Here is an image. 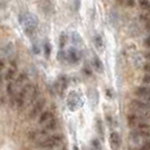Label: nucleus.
<instances>
[{
    "label": "nucleus",
    "instance_id": "f257e3e1",
    "mask_svg": "<svg viewBox=\"0 0 150 150\" xmlns=\"http://www.w3.org/2000/svg\"><path fill=\"white\" fill-rule=\"evenodd\" d=\"M18 19H19L21 25L24 27L25 33L28 36H33V35L36 34V30H38V21L36 16H34L30 13H22L18 16Z\"/></svg>",
    "mask_w": 150,
    "mask_h": 150
},
{
    "label": "nucleus",
    "instance_id": "f03ea898",
    "mask_svg": "<svg viewBox=\"0 0 150 150\" xmlns=\"http://www.w3.org/2000/svg\"><path fill=\"white\" fill-rule=\"evenodd\" d=\"M129 127L132 129V131H140V132H147L150 131V125L146 122V119L132 113L128 116Z\"/></svg>",
    "mask_w": 150,
    "mask_h": 150
},
{
    "label": "nucleus",
    "instance_id": "7ed1b4c3",
    "mask_svg": "<svg viewBox=\"0 0 150 150\" xmlns=\"http://www.w3.org/2000/svg\"><path fill=\"white\" fill-rule=\"evenodd\" d=\"M131 108L133 113L142 116L144 119H150V105L149 103H146L139 99H133L131 102Z\"/></svg>",
    "mask_w": 150,
    "mask_h": 150
},
{
    "label": "nucleus",
    "instance_id": "20e7f679",
    "mask_svg": "<svg viewBox=\"0 0 150 150\" xmlns=\"http://www.w3.org/2000/svg\"><path fill=\"white\" fill-rule=\"evenodd\" d=\"M63 141V137L60 134H54L51 137H47L38 142V147L42 149H54L59 147Z\"/></svg>",
    "mask_w": 150,
    "mask_h": 150
},
{
    "label": "nucleus",
    "instance_id": "39448f33",
    "mask_svg": "<svg viewBox=\"0 0 150 150\" xmlns=\"http://www.w3.org/2000/svg\"><path fill=\"white\" fill-rule=\"evenodd\" d=\"M67 104L70 111H77L83 106V98L77 91H71L67 98Z\"/></svg>",
    "mask_w": 150,
    "mask_h": 150
},
{
    "label": "nucleus",
    "instance_id": "423d86ee",
    "mask_svg": "<svg viewBox=\"0 0 150 150\" xmlns=\"http://www.w3.org/2000/svg\"><path fill=\"white\" fill-rule=\"evenodd\" d=\"M134 94L139 100H142V102H146V103H150V86L138 87L135 89Z\"/></svg>",
    "mask_w": 150,
    "mask_h": 150
},
{
    "label": "nucleus",
    "instance_id": "0eeeda50",
    "mask_svg": "<svg viewBox=\"0 0 150 150\" xmlns=\"http://www.w3.org/2000/svg\"><path fill=\"white\" fill-rule=\"evenodd\" d=\"M67 54H68V61L70 62V63H72V64H75V63H78L80 59H81V54H80V51L76 47V46H71V47H69L67 51Z\"/></svg>",
    "mask_w": 150,
    "mask_h": 150
},
{
    "label": "nucleus",
    "instance_id": "6e6552de",
    "mask_svg": "<svg viewBox=\"0 0 150 150\" xmlns=\"http://www.w3.org/2000/svg\"><path fill=\"white\" fill-rule=\"evenodd\" d=\"M44 105H45L44 99H38V100H36V102H35V104H34L33 107H32V110H30V119L36 117L38 114L42 112V110H43Z\"/></svg>",
    "mask_w": 150,
    "mask_h": 150
},
{
    "label": "nucleus",
    "instance_id": "1a4fd4ad",
    "mask_svg": "<svg viewBox=\"0 0 150 150\" xmlns=\"http://www.w3.org/2000/svg\"><path fill=\"white\" fill-rule=\"evenodd\" d=\"M67 87H68L67 76H64V75L60 76L59 79H58V81H57V83H55V88H57V90H58L59 93H62Z\"/></svg>",
    "mask_w": 150,
    "mask_h": 150
},
{
    "label": "nucleus",
    "instance_id": "9d476101",
    "mask_svg": "<svg viewBox=\"0 0 150 150\" xmlns=\"http://www.w3.org/2000/svg\"><path fill=\"white\" fill-rule=\"evenodd\" d=\"M110 141H111V146L114 150H119L121 144V138L117 132H112L110 135Z\"/></svg>",
    "mask_w": 150,
    "mask_h": 150
},
{
    "label": "nucleus",
    "instance_id": "9b49d317",
    "mask_svg": "<svg viewBox=\"0 0 150 150\" xmlns=\"http://www.w3.org/2000/svg\"><path fill=\"white\" fill-rule=\"evenodd\" d=\"M53 114L51 112H49V111H46V112H43L41 115H40V119H38V122H40V124H47V123H50L51 121H53Z\"/></svg>",
    "mask_w": 150,
    "mask_h": 150
},
{
    "label": "nucleus",
    "instance_id": "f8f14e48",
    "mask_svg": "<svg viewBox=\"0 0 150 150\" xmlns=\"http://www.w3.org/2000/svg\"><path fill=\"white\" fill-rule=\"evenodd\" d=\"M93 41H94V45H95V47L97 49L98 51H104V41H103V38L102 36L99 35V34H96L94 38H93Z\"/></svg>",
    "mask_w": 150,
    "mask_h": 150
},
{
    "label": "nucleus",
    "instance_id": "ddd939ff",
    "mask_svg": "<svg viewBox=\"0 0 150 150\" xmlns=\"http://www.w3.org/2000/svg\"><path fill=\"white\" fill-rule=\"evenodd\" d=\"M14 52H15V47H14V45L11 44V43H7V44L2 47V53H4V55H6L7 58L13 57Z\"/></svg>",
    "mask_w": 150,
    "mask_h": 150
},
{
    "label": "nucleus",
    "instance_id": "4468645a",
    "mask_svg": "<svg viewBox=\"0 0 150 150\" xmlns=\"http://www.w3.org/2000/svg\"><path fill=\"white\" fill-rule=\"evenodd\" d=\"M15 77H16V68L15 67L9 68L7 71L5 72V75H4V78H5L6 80H8L9 83L13 81V80L15 79Z\"/></svg>",
    "mask_w": 150,
    "mask_h": 150
},
{
    "label": "nucleus",
    "instance_id": "2eb2a0df",
    "mask_svg": "<svg viewBox=\"0 0 150 150\" xmlns=\"http://www.w3.org/2000/svg\"><path fill=\"white\" fill-rule=\"evenodd\" d=\"M93 64H94V67L96 69V71L103 72V70H104V64H103V62L100 61V59L98 58L97 55L94 57V59H93Z\"/></svg>",
    "mask_w": 150,
    "mask_h": 150
},
{
    "label": "nucleus",
    "instance_id": "dca6fc26",
    "mask_svg": "<svg viewBox=\"0 0 150 150\" xmlns=\"http://www.w3.org/2000/svg\"><path fill=\"white\" fill-rule=\"evenodd\" d=\"M71 41H72V43L75 45H80L81 44V36L77 33V32H72V34H71Z\"/></svg>",
    "mask_w": 150,
    "mask_h": 150
},
{
    "label": "nucleus",
    "instance_id": "f3484780",
    "mask_svg": "<svg viewBox=\"0 0 150 150\" xmlns=\"http://www.w3.org/2000/svg\"><path fill=\"white\" fill-rule=\"evenodd\" d=\"M139 6L143 11H150V1L149 0H139Z\"/></svg>",
    "mask_w": 150,
    "mask_h": 150
},
{
    "label": "nucleus",
    "instance_id": "a211bd4d",
    "mask_svg": "<svg viewBox=\"0 0 150 150\" xmlns=\"http://www.w3.org/2000/svg\"><path fill=\"white\" fill-rule=\"evenodd\" d=\"M68 42V35L67 33H61L60 34V41H59V44H60V50H62L64 47V45L67 44Z\"/></svg>",
    "mask_w": 150,
    "mask_h": 150
},
{
    "label": "nucleus",
    "instance_id": "6ab92c4d",
    "mask_svg": "<svg viewBox=\"0 0 150 150\" xmlns=\"http://www.w3.org/2000/svg\"><path fill=\"white\" fill-rule=\"evenodd\" d=\"M58 60L60 61L61 63H63V62H67L68 61V54L67 52H64L63 50H60L59 53H58Z\"/></svg>",
    "mask_w": 150,
    "mask_h": 150
},
{
    "label": "nucleus",
    "instance_id": "aec40b11",
    "mask_svg": "<svg viewBox=\"0 0 150 150\" xmlns=\"http://www.w3.org/2000/svg\"><path fill=\"white\" fill-rule=\"evenodd\" d=\"M44 54L46 59H49L50 55H51V44L49 42H45L44 43Z\"/></svg>",
    "mask_w": 150,
    "mask_h": 150
},
{
    "label": "nucleus",
    "instance_id": "412c9836",
    "mask_svg": "<svg viewBox=\"0 0 150 150\" xmlns=\"http://www.w3.org/2000/svg\"><path fill=\"white\" fill-rule=\"evenodd\" d=\"M140 19H141V22H143L144 24L150 22V11H143V13H141Z\"/></svg>",
    "mask_w": 150,
    "mask_h": 150
},
{
    "label": "nucleus",
    "instance_id": "4be33fe9",
    "mask_svg": "<svg viewBox=\"0 0 150 150\" xmlns=\"http://www.w3.org/2000/svg\"><path fill=\"white\" fill-rule=\"evenodd\" d=\"M142 83L146 86H150V74L149 75H146L142 78Z\"/></svg>",
    "mask_w": 150,
    "mask_h": 150
},
{
    "label": "nucleus",
    "instance_id": "5701e85b",
    "mask_svg": "<svg viewBox=\"0 0 150 150\" xmlns=\"http://www.w3.org/2000/svg\"><path fill=\"white\" fill-rule=\"evenodd\" d=\"M139 150H150V141H146L141 144L140 149Z\"/></svg>",
    "mask_w": 150,
    "mask_h": 150
},
{
    "label": "nucleus",
    "instance_id": "b1692460",
    "mask_svg": "<svg viewBox=\"0 0 150 150\" xmlns=\"http://www.w3.org/2000/svg\"><path fill=\"white\" fill-rule=\"evenodd\" d=\"M143 70H144L146 72L150 74V62H149V63H146V64L143 66Z\"/></svg>",
    "mask_w": 150,
    "mask_h": 150
},
{
    "label": "nucleus",
    "instance_id": "393cba45",
    "mask_svg": "<svg viewBox=\"0 0 150 150\" xmlns=\"http://www.w3.org/2000/svg\"><path fill=\"white\" fill-rule=\"evenodd\" d=\"M79 6H80V0H75V10L76 11L79 10Z\"/></svg>",
    "mask_w": 150,
    "mask_h": 150
},
{
    "label": "nucleus",
    "instance_id": "a878e982",
    "mask_svg": "<svg viewBox=\"0 0 150 150\" xmlns=\"http://www.w3.org/2000/svg\"><path fill=\"white\" fill-rule=\"evenodd\" d=\"M127 5L129 7H133L134 6V0H127Z\"/></svg>",
    "mask_w": 150,
    "mask_h": 150
},
{
    "label": "nucleus",
    "instance_id": "bb28decb",
    "mask_svg": "<svg viewBox=\"0 0 150 150\" xmlns=\"http://www.w3.org/2000/svg\"><path fill=\"white\" fill-rule=\"evenodd\" d=\"M144 45L147 47H150V36H148V38L144 40Z\"/></svg>",
    "mask_w": 150,
    "mask_h": 150
},
{
    "label": "nucleus",
    "instance_id": "cd10ccee",
    "mask_svg": "<svg viewBox=\"0 0 150 150\" xmlns=\"http://www.w3.org/2000/svg\"><path fill=\"white\" fill-rule=\"evenodd\" d=\"M0 69H1V71L5 69V60L4 59H1V61H0Z\"/></svg>",
    "mask_w": 150,
    "mask_h": 150
},
{
    "label": "nucleus",
    "instance_id": "c85d7f7f",
    "mask_svg": "<svg viewBox=\"0 0 150 150\" xmlns=\"http://www.w3.org/2000/svg\"><path fill=\"white\" fill-rule=\"evenodd\" d=\"M144 26H146V28H147V30H148L150 32V22L146 23V24H144Z\"/></svg>",
    "mask_w": 150,
    "mask_h": 150
},
{
    "label": "nucleus",
    "instance_id": "c756f323",
    "mask_svg": "<svg viewBox=\"0 0 150 150\" xmlns=\"http://www.w3.org/2000/svg\"><path fill=\"white\" fill-rule=\"evenodd\" d=\"M144 58H146L147 60H150V52L146 53V54H144Z\"/></svg>",
    "mask_w": 150,
    "mask_h": 150
}]
</instances>
